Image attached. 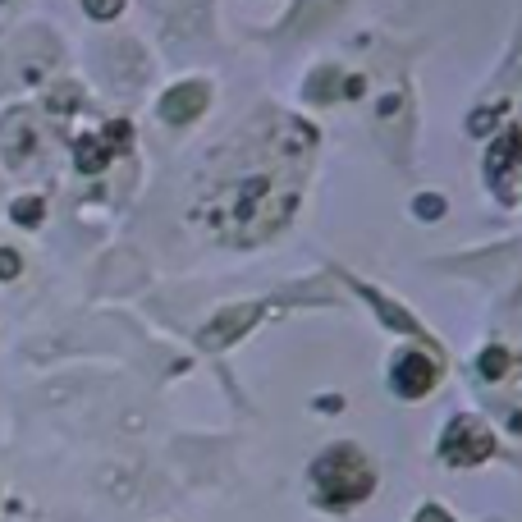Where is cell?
<instances>
[{"label": "cell", "instance_id": "obj_5", "mask_svg": "<svg viewBox=\"0 0 522 522\" xmlns=\"http://www.w3.org/2000/svg\"><path fill=\"white\" fill-rule=\"evenodd\" d=\"M83 10L97 23H106V19H115V14H124V0H83Z\"/></svg>", "mask_w": 522, "mask_h": 522}, {"label": "cell", "instance_id": "obj_1", "mask_svg": "<svg viewBox=\"0 0 522 522\" xmlns=\"http://www.w3.org/2000/svg\"><path fill=\"white\" fill-rule=\"evenodd\" d=\"M202 106H207V87L202 83H179L161 97V120L165 124H188V120L202 115Z\"/></svg>", "mask_w": 522, "mask_h": 522}, {"label": "cell", "instance_id": "obj_2", "mask_svg": "<svg viewBox=\"0 0 522 522\" xmlns=\"http://www.w3.org/2000/svg\"><path fill=\"white\" fill-rule=\"evenodd\" d=\"M435 381V367L426 358H417V353H399V362H394V390L399 394H426Z\"/></svg>", "mask_w": 522, "mask_h": 522}, {"label": "cell", "instance_id": "obj_4", "mask_svg": "<svg viewBox=\"0 0 522 522\" xmlns=\"http://www.w3.org/2000/svg\"><path fill=\"white\" fill-rule=\"evenodd\" d=\"M42 216H46L42 197H14V202H10V220H14V225H37Z\"/></svg>", "mask_w": 522, "mask_h": 522}, {"label": "cell", "instance_id": "obj_6", "mask_svg": "<svg viewBox=\"0 0 522 522\" xmlns=\"http://www.w3.org/2000/svg\"><path fill=\"white\" fill-rule=\"evenodd\" d=\"M19 252H10V248H0V280H14V275H19Z\"/></svg>", "mask_w": 522, "mask_h": 522}, {"label": "cell", "instance_id": "obj_3", "mask_svg": "<svg viewBox=\"0 0 522 522\" xmlns=\"http://www.w3.org/2000/svg\"><path fill=\"white\" fill-rule=\"evenodd\" d=\"M110 156H115V142H106V133H83L74 142V161L83 174H101L110 165Z\"/></svg>", "mask_w": 522, "mask_h": 522}]
</instances>
